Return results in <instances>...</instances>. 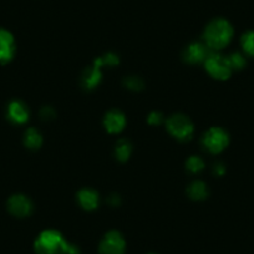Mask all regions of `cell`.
<instances>
[{
  "label": "cell",
  "instance_id": "6da1fadb",
  "mask_svg": "<svg viewBox=\"0 0 254 254\" xmlns=\"http://www.w3.org/2000/svg\"><path fill=\"white\" fill-rule=\"evenodd\" d=\"M34 247L38 254H79L76 246L70 244L60 232L53 229L41 232Z\"/></svg>",
  "mask_w": 254,
  "mask_h": 254
},
{
  "label": "cell",
  "instance_id": "7a4b0ae2",
  "mask_svg": "<svg viewBox=\"0 0 254 254\" xmlns=\"http://www.w3.org/2000/svg\"><path fill=\"white\" fill-rule=\"evenodd\" d=\"M233 36V28L231 23L226 19H214L207 25L204 30L203 38L206 41V45L213 50L223 49L229 44Z\"/></svg>",
  "mask_w": 254,
  "mask_h": 254
},
{
  "label": "cell",
  "instance_id": "3957f363",
  "mask_svg": "<svg viewBox=\"0 0 254 254\" xmlns=\"http://www.w3.org/2000/svg\"><path fill=\"white\" fill-rule=\"evenodd\" d=\"M167 130L177 140L188 141L193 136L194 127L187 116L182 114H176L167 120Z\"/></svg>",
  "mask_w": 254,
  "mask_h": 254
},
{
  "label": "cell",
  "instance_id": "277c9868",
  "mask_svg": "<svg viewBox=\"0 0 254 254\" xmlns=\"http://www.w3.org/2000/svg\"><path fill=\"white\" fill-rule=\"evenodd\" d=\"M206 70L213 79L227 80L232 75V66L228 61V56H223L221 54L211 53L204 61Z\"/></svg>",
  "mask_w": 254,
  "mask_h": 254
},
{
  "label": "cell",
  "instance_id": "5b68a950",
  "mask_svg": "<svg viewBox=\"0 0 254 254\" xmlns=\"http://www.w3.org/2000/svg\"><path fill=\"white\" fill-rule=\"evenodd\" d=\"M202 142L211 153H219L228 146V133L221 127H212L204 133Z\"/></svg>",
  "mask_w": 254,
  "mask_h": 254
},
{
  "label": "cell",
  "instance_id": "8992f818",
  "mask_svg": "<svg viewBox=\"0 0 254 254\" xmlns=\"http://www.w3.org/2000/svg\"><path fill=\"white\" fill-rule=\"evenodd\" d=\"M125 239L121 233L117 231H111L105 234L102 241L100 242V254H124L125 253Z\"/></svg>",
  "mask_w": 254,
  "mask_h": 254
},
{
  "label": "cell",
  "instance_id": "52a82bcc",
  "mask_svg": "<svg viewBox=\"0 0 254 254\" xmlns=\"http://www.w3.org/2000/svg\"><path fill=\"white\" fill-rule=\"evenodd\" d=\"M8 209L11 214L19 218L28 217L33 211V203L28 197L23 194H15L8 201Z\"/></svg>",
  "mask_w": 254,
  "mask_h": 254
},
{
  "label": "cell",
  "instance_id": "ba28073f",
  "mask_svg": "<svg viewBox=\"0 0 254 254\" xmlns=\"http://www.w3.org/2000/svg\"><path fill=\"white\" fill-rule=\"evenodd\" d=\"M15 54V40L11 33L0 29V64H8Z\"/></svg>",
  "mask_w": 254,
  "mask_h": 254
},
{
  "label": "cell",
  "instance_id": "9c48e42d",
  "mask_svg": "<svg viewBox=\"0 0 254 254\" xmlns=\"http://www.w3.org/2000/svg\"><path fill=\"white\" fill-rule=\"evenodd\" d=\"M208 46L202 43H192L185 49L183 58L187 63L190 64H199L206 61V59L209 56Z\"/></svg>",
  "mask_w": 254,
  "mask_h": 254
},
{
  "label": "cell",
  "instance_id": "30bf717a",
  "mask_svg": "<svg viewBox=\"0 0 254 254\" xmlns=\"http://www.w3.org/2000/svg\"><path fill=\"white\" fill-rule=\"evenodd\" d=\"M125 124H126V119H125L124 114L119 110H111L106 114L104 120L105 128L107 132L110 133H119L124 130Z\"/></svg>",
  "mask_w": 254,
  "mask_h": 254
},
{
  "label": "cell",
  "instance_id": "8fae6325",
  "mask_svg": "<svg viewBox=\"0 0 254 254\" xmlns=\"http://www.w3.org/2000/svg\"><path fill=\"white\" fill-rule=\"evenodd\" d=\"M6 115H8V119L14 124H25L29 119V110L25 106V104H23L19 100H14L9 104Z\"/></svg>",
  "mask_w": 254,
  "mask_h": 254
},
{
  "label": "cell",
  "instance_id": "7c38bea8",
  "mask_svg": "<svg viewBox=\"0 0 254 254\" xmlns=\"http://www.w3.org/2000/svg\"><path fill=\"white\" fill-rule=\"evenodd\" d=\"M77 199H79L80 206L86 211H94L99 206V194L96 190H91V188H84L77 194Z\"/></svg>",
  "mask_w": 254,
  "mask_h": 254
},
{
  "label": "cell",
  "instance_id": "4fadbf2b",
  "mask_svg": "<svg viewBox=\"0 0 254 254\" xmlns=\"http://www.w3.org/2000/svg\"><path fill=\"white\" fill-rule=\"evenodd\" d=\"M101 67H97L96 65H92L91 67H87L81 76V84L85 89L92 90L100 84L101 81Z\"/></svg>",
  "mask_w": 254,
  "mask_h": 254
},
{
  "label": "cell",
  "instance_id": "5bb4252c",
  "mask_svg": "<svg viewBox=\"0 0 254 254\" xmlns=\"http://www.w3.org/2000/svg\"><path fill=\"white\" fill-rule=\"evenodd\" d=\"M187 194L190 199L194 201H203L208 197V188L202 181H194L187 187Z\"/></svg>",
  "mask_w": 254,
  "mask_h": 254
},
{
  "label": "cell",
  "instance_id": "9a60e30c",
  "mask_svg": "<svg viewBox=\"0 0 254 254\" xmlns=\"http://www.w3.org/2000/svg\"><path fill=\"white\" fill-rule=\"evenodd\" d=\"M24 143L30 150H38L43 143V137L35 128H29L24 136Z\"/></svg>",
  "mask_w": 254,
  "mask_h": 254
},
{
  "label": "cell",
  "instance_id": "2e32d148",
  "mask_svg": "<svg viewBox=\"0 0 254 254\" xmlns=\"http://www.w3.org/2000/svg\"><path fill=\"white\" fill-rule=\"evenodd\" d=\"M131 152H132V146L127 140H120L119 142L116 143V148H115V153H116L117 160L121 161V162H125L130 158Z\"/></svg>",
  "mask_w": 254,
  "mask_h": 254
},
{
  "label": "cell",
  "instance_id": "e0dca14e",
  "mask_svg": "<svg viewBox=\"0 0 254 254\" xmlns=\"http://www.w3.org/2000/svg\"><path fill=\"white\" fill-rule=\"evenodd\" d=\"M242 48L249 56H254V31H247L241 38Z\"/></svg>",
  "mask_w": 254,
  "mask_h": 254
},
{
  "label": "cell",
  "instance_id": "ac0fdd59",
  "mask_svg": "<svg viewBox=\"0 0 254 254\" xmlns=\"http://www.w3.org/2000/svg\"><path fill=\"white\" fill-rule=\"evenodd\" d=\"M186 167H187V170L190 171V172H201L204 168V162L202 158L197 157V156H192V157L188 158L187 162H186Z\"/></svg>",
  "mask_w": 254,
  "mask_h": 254
},
{
  "label": "cell",
  "instance_id": "d6986e66",
  "mask_svg": "<svg viewBox=\"0 0 254 254\" xmlns=\"http://www.w3.org/2000/svg\"><path fill=\"white\" fill-rule=\"evenodd\" d=\"M228 61L231 64L232 70H241L246 66V59L242 54L233 53L228 56Z\"/></svg>",
  "mask_w": 254,
  "mask_h": 254
},
{
  "label": "cell",
  "instance_id": "ffe728a7",
  "mask_svg": "<svg viewBox=\"0 0 254 254\" xmlns=\"http://www.w3.org/2000/svg\"><path fill=\"white\" fill-rule=\"evenodd\" d=\"M124 84L127 89L133 90V91H138L143 87V82L140 77L137 76H130V77H126L124 80Z\"/></svg>",
  "mask_w": 254,
  "mask_h": 254
},
{
  "label": "cell",
  "instance_id": "44dd1931",
  "mask_svg": "<svg viewBox=\"0 0 254 254\" xmlns=\"http://www.w3.org/2000/svg\"><path fill=\"white\" fill-rule=\"evenodd\" d=\"M101 63H102V66H104V65H109V66H116L117 64H119V58H117V55H115V54L109 53V54H106L104 58H101Z\"/></svg>",
  "mask_w": 254,
  "mask_h": 254
},
{
  "label": "cell",
  "instance_id": "7402d4cb",
  "mask_svg": "<svg viewBox=\"0 0 254 254\" xmlns=\"http://www.w3.org/2000/svg\"><path fill=\"white\" fill-rule=\"evenodd\" d=\"M147 121L150 125H160L161 122L163 121L162 114H161V112H157V111L151 112L147 117Z\"/></svg>",
  "mask_w": 254,
  "mask_h": 254
},
{
  "label": "cell",
  "instance_id": "603a6c76",
  "mask_svg": "<svg viewBox=\"0 0 254 254\" xmlns=\"http://www.w3.org/2000/svg\"><path fill=\"white\" fill-rule=\"evenodd\" d=\"M41 117H43L44 120H50L53 119L54 115H55V112H54V110L51 109V107H44L43 110H41Z\"/></svg>",
  "mask_w": 254,
  "mask_h": 254
},
{
  "label": "cell",
  "instance_id": "cb8c5ba5",
  "mask_svg": "<svg viewBox=\"0 0 254 254\" xmlns=\"http://www.w3.org/2000/svg\"><path fill=\"white\" fill-rule=\"evenodd\" d=\"M224 171H226V168H224V166L222 165V163H216L214 165V173L218 176H222L224 173Z\"/></svg>",
  "mask_w": 254,
  "mask_h": 254
},
{
  "label": "cell",
  "instance_id": "d4e9b609",
  "mask_svg": "<svg viewBox=\"0 0 254 254\" xmlns=\"http://www.w3.org/2000/svg\"><path fill=\"white\" fill-rule=\"evenodd\" d=\"M109 203L111 204L112 207H117L120 204V197L116 196V194H114V196H111L109 198Z\"/></svg>",
  "mask_w": 254,
  "mask_h": 254
},
{
  "label": "cell",
  "instance_id": "484cf974",
  "mask_svg": "<svg viewBox=\"0 0 254 254\" xmlns=\"http://www.w3.org/2000/svg\"><path fill=\"white\" fill-rule=\"evenodd\" d=\"M150 254H155V253H150Z\"/></svg>",
  "mask_w": 254,
  "mask_h": 254
}]
</instances>
